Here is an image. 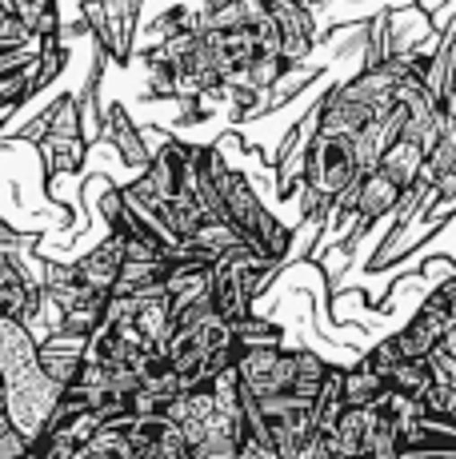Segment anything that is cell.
<instances>
[{"mask_svg":"<svg viewBox=\"0 0 456 459\" xmlns=\"http://www.w3.org/2000/svg\"><path fill=\"white\" fill-rule=\"evenodd\" d=\"M140 4H145V0H104V29H101V37H96V44H101L112 60L133 56Z\"/></svg>","mask_w":456,"mask_h":459,"instance_id":"7a4b0ae2","label":"cell"},{"mask_svg":"<svg viewBox=\"0 0 456 459\" xmlns=\"http://www.w3.org/2000/svg\"><path fill=\"white\" fill-rule=\"evenodd\" d=\"M273 8V21L280 29V52H285L288 65H301L312 56L317 48V16L304 0H268Z\"/></svg>","mask_w":456,"mask_h":459,"instance_id":"6da1fadb","label":"cell"},{"mask_svg":"<svg viewBox=\"0 0 456 459\" xmlns=\"http://www.w3.org/2000/svg\"><path fill=\"white\" fill-rule=\"evenodd\" d=\"M84 140L89 136H45L40 140V156H45V172L57 180V176L81 172L84 168Z\"/></svg>","mask_w":456,"mask_h":459,"instance_id":"5b68a950","label":"cell"},{"mask_svg":"<svg viewBox=\"0 0 456 459\" xmlns=\"http://www.w3.org/2000/svg\"><path fill=\"white\" fill-rule=\"evenodd\" d=\"M4 8L24 24V29L37 32V37H57L60 32V4L57 0H4Z\"/></svg>","mask_w":456,"mask_h":459,"instance_id":"8992f818","label":"cell"},{"mask_svg":"<svg viewBox=\"0 0 456 459\" xmlns=\"http://www.w3.org/2000/svg\"><path fill=\"white\" fill-rule=\"evenodd\" d=\"M29 447H32V439L16 428L8 411H0V459H21V455H29Z\"/></svg>","mask_w":456,"mask_h":459,"instance_id":"9c48e42d","label":"cell"},{"mask_svg":"<svg viewBox=\"0 0 456 459\" xmlns=\"http://www.w3.org/2000/svg\"><path fill=\"white\" fill-rule=\"evenodd\" d=\"M76 268H81V276L89 280L92 288L112 292L120 280V268H125V244H120V236H109L101 248H92L84 260H76Z\"/></svg>","mask_w":456,"mask_h":459,"instance_id":"277c9868","label":"cell"},{"mask_svg":"<svg viewBox=\"0 0 456 459\" xmlns=\"http://www.w3.org/2000/svg\"><path fill=\"white\" fill-rule=\"evenodd\" d=\"M389 376H381L373 364H364L361 368H353V372H345V403L348 408H368V403H376L384 392H389Z\"/></svg>","mask_w":456,"mask_h":459,"instance_id":"52a82bcc","label":"cell"},{"mask_svg":"<svg viewBox=\"0 0 456 459\" xmlns=\"http://www.w3.org/2000/svg\"><path fill=\"white\" fill-rule=\"evenodd\" d=\"M104 136L112 140V148L120 152V160L140 168V172H145L148 160H153V152L145 148V136H140L133 117L125 112V104H109V108H104Z\"/></svg>","mask_w":456,"mask_h":459,"instance_id":"3957f363","label":"cell"},{"mask_svg":"<svg viewBox=\"0 0 456 459\" xmlns=\"http://www.w3.org/2000/svg\"><path fill=\"white\" fill-rule=\"evenodd\" d=\"M389 384H392V392L412 395V400H425L428 387L436 384V372H433V364H428V359H400V364L392 368Z\"/></svg>","mask_w":456,"mask_h":459,"instance_id":"ba28073f","label":"cell"}]
</instances>
